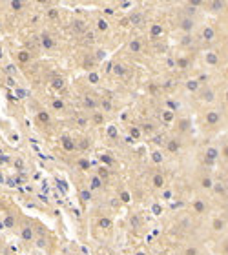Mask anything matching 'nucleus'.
Returning a JSON list of instances; mask_svg holds the SVG:
<instances>
[{"mask_svg":"<svg viewBox=\"0 0 228 255\" xmlns=\"http://www.w3.org/2000/svg\"><path fill=\"white\" fill-rule=\"evenodd\" d=\"M181 28L184 29V31H192V28H194V20L192 18H184L181 22Z\"/></svg>","mask_w":228,"mask_h":255,"instance_id":"9b49d317","label":"nucleus"},{"mask_svg":"<svg viewBox=\"0 0 228 255\" xmlns=\"http://www.w3.org/2000/svg\"><path fill=\"white\" fill-rule=\"evenodd\" d=\"M201 186H202V188H206V190L214 188V184H212V179H210V177H204V179L201 180Z\"/></svg>","mask_w":228,"mask_h":255,"instance_id":"6ab92c4d","label":"nucleus"},{"mask_svg":"<svg viewBox=\"0 0 228 255\" xmlns=\"http://www.w3.org/2000/svg\"><path fill=\"white\" fill-rule=\"evenodd\" d=\"M142 20H144V18H142L141 13H131V16H130V22H131V24H135V26H141Z\"/></svg>","mask_w":228,"mask_h":255,"instance_id":"9d476101","label":"nucleus"},{"mask_svg":"<svg viewBox=\"0 0 228 255\" xmlns=\"http://www.w3.org/2000/svg\"><path fill=\"white\" fill-rule=\"evenodd\" d=\"M186 87H188L190 91H197V87H199V82H197V80H188Z\"/></svg>","mask_w":228,"mask_h":255,"instance_id":"393cba45","label":"nucleus"},{"mask_svg":"<svg viewBox=\"0 0 228 255\" xmlns=\"http://www.w3.org/2000/svg\"><path fill=\"white\" fill-rule=\"evenodd\" d=\"M38 120H40V122H50V115L46 113V111H40V113H38Z\"/></svg>","mask_w":228,"mask_h":255,"instance_id":"a878e982","label":"nucleus"},{"mask_svg":"<svg viewBox=\"0 0 228 255\" xmlns=\"http://www.w3.org/2000/svg\"><path fill=\"white\" fill-rule=\"evenodd\" d=\"M102 160L106 162V164H111V159H110V157H106V155H102Z\"/></svg>","mask_w":228,"mask_h":255,"instance_id":"3c124183","label":"nucleus"},{"mask_svg":"<svg viewBox=\"0 0 228 255\" xmlns=\"http://www.w3.org/2000/svg\"><path fill=\"white\" fill-rule=\"evenodd\" d=\"M153 212H155V213H157V215H159V213H161V212H163V210H161V208H159V206H157V204H155V206H153Z\"/></svg>","mask_w":228,"mask_h":255,"instance_id":"603ef678","label":"nucleus"},{"mask_svg":"<svg viewBox=\"0 0 228 255\" xmlns=\"http://www.w3.org/2000/svg\"><path fill=\"white\" fill-rule=\"evenodd\" d=\"M18 60L20 62H29V53L28 51H20L18 53Z\"/></svg>","mask_w":228,"mask_h":255,"instance_id":"b1692460","label":"nucleus"},{"mask_svg":"<svg viewBox=\"0 0 228 255\" xmlns=\"http://www.w3.org/2000/svg\"><path fill=\"white\" fill-rule=\"evenodd\" d=\"M194 210H195V213H204V212H206V204H204L201 199H197L194 202Z\"/></svg>","mask_w":228,"mask_h":255,"instance_id":"0eeeda50","label":"nucleus"},{"mask_svg":"<svg viewBox=\"0 0 228 255\" xmlns=\"http://www.w3.org/2000/svg\"><path fill=\"white\" fill-rule=\"evenodd\" d=\"M186 255H197V250L195 248H188L186 250Z\"/></svg>","mask_w":228,"mask_h":255,"instance_id":"a18cd8bd","label":"nucleus"},{"mask_svg":"<svg viewBox=\"0 0 228 255\" xmlns=\"http://www.w3.org/2000/svg\"><path fill=\"white\" fill-rule=\"evenodd\" d=\"M206 62L210 66H215V64H219V57L215 53H206Z\"/></svg>","mask_w":228,"mask_h":255,"instance_id":"ddd939ff","label":"nucleus"},{"mask_svg":"<svg viewBox=\"0 0 228 255\" xmlns=\"http://www.w3.org/2000/svg\"><path fill=\"white\" fill-rule=\"evenodd\" d=\"M214 190H215L217 193H224V188L221 186V184H215V186H214Z\"/></svg>","mask_w":228,"mask_h":255,"instance_id":"79ce46f5","label":"nucleus"},{"mask_svg":"<svg viewBox=\"0 0 228 255\" xmlns=\"http://www.w3.org/2000/svg\"><path fill=\"white\" fill-rule=\"evenodd\" d=\"M108 175H110V173H108V170H106V168H100V170H99V173H97V177H100L102 180H106V179H108Z\"/></svg>","mask_w":228,"mask_h":255,"instance_id":"cd10ccee","label":"nucleus"},{"mask_svg":"<svg viewBox=\"0 0 228 255\" xmlns=\"http://www.w3.org/2000/svg\"><path fill=\"white\" fill-rule=\"evenodd\" d=\"M53 87H55V89H62V87H64V80H62L60 77H55V79H53Z\"/></svg>","mask_w":228,"mask_h":255,"instance_id":"5701e85b","label":"nucleus"},{"mask_svg":"<svg viewBox=\"0 0 228 255\" xmlns=\"http://www.w3.org/2000/svg\"><path fill=\"white\" fill-rule=\"evenodd\" d=\"M212 7L214 9H221L223 7V2H212Z\"/></svg>","mask_w":228,"mask_h":255,"instance_id":"c03bdc74","label":"nucleus"},{"mask_svg":"<svg viewBox=\"0 0 228 255\" xmlns=\"http://www.w3.org/2000/svg\"><path fill=\"white\" fill-rule=\"evenodd\" d=\"M4 228H6V226H4V222H0V230H4Z\"/></svg>","mask_w":228,"mask_h":255,"instance_id":"4d7b16f0","label":"nucleus"},{"mask_svg":"<svg viewBox=\"0 0 228 255\" xmlns=\"http://www.w3.org/2000/svg\"><path fill=\"white\" fill-rule=\"evenodd\" d=\"M121 200H122V202H130V200H131V195H130L128 191H122V193H121Z\"/></svg>","mask_w":228,"mask_h":255,"instance_id":"72a5a7b5","label":"nucleus"},{"mask_svg":"<svg viewBox=\"0 0 228 255\" xmlns=\"http://www.w3.org/2000/svg\"><path fill=\"white\" fill-rule=\"evenodd\" d=\"M130 49H131L133 53H139V51H141V42H139V40H131V42H130Z\"/></svg>","mask_w":228,"mask_h":255,"instance_id":"dca6fc26","label":"nucleus"},{"mask_svg":"<svg viewBox=\"0 0 228 255\" xmlns=\"http://www.w3.org/2000/svg\"><path fill=\"white\" fill-rule=\"evenodd\" d=\"M177 66H179L181 69H184V67H188V60H186V58H179V60H177Z\"/></svg>","mask_w":228,"mask_h":255,"instance_id":"c756f323","label":"nucleus"},{"mask_svg":"<svg viewBox=\"0 0 228 255\" xmlns=\"http://www.w3.org/2000/svg\"><path fill=\"white\" fill-rule=\"evenodd\" d=\"M201 99H202V100H206V102H212V100H214V91H212V89H206V91L202 93V97H201Z\"/></svg>","mask_w":228,"mask_h":255,"instance_id":"a211bd4d","label":"nucleus"},{"mask_svg":"<svg viewBox=\"0 0 228 255\" xmlns=\"http://www.w3.org/2000/svg\"><path fill=\"white\" fill-rule=\"evenodd\" d=\"M11 7H13V9H16V11H18V9H20V7H22V2H11Z\"/></svg>","mask_w":228,"mask_h":255,"instance_id":"37998d69","label":"nucleus"},{"mask_svg":"<svg viewBox=\"0 0 228 255\" xmlns=\"http://www.w3.org/2000/svg\"><path fill=\"white\" fill-rule=\"evenodd\" d=\"M86 124H88L86 119H79V126H86Z\"/></svg>","mask_w":228,"mask_h":255,"instance_id":"864d4df0","label":"nucleus"},{"mask_svg":"<svg viewBox=\"0 0 228 255\" xmlns=\"http://www.w3.org/2000/svg\"><path fill=\"white\" fill-rule=\"evenodd\" d=\"M202 38H204V40H208V42H210V40H214V38H215V31H214V28H210V26L204 28V29H202Z\"/></svg>","mask_w":228,"mask_h":255,"instance_id":"423d86ee","label":"nucleus"},{"mask_svg":"<svg viewBox=\"0 0 228 255\" xmlns=\"http://www.w3.org/2000/svg\"><path fill=\"white\" fill-rule=\"evenodd\" d=\"M152 184H153V188H163L164 186V179H163V175H153V179H152Z\"/></svg>","mask_w":228,"mask_h":255,"instance_id":"1a4fd4ad","label":"nucleus"},{"mask_svg":"<svg viewBox=\"0 0 228 255\" xmlns=\"http://www.w3.org/2000/svg\"><path fill=\"white\" fill-rule=\"evenodd\" d=\"M226 102H228V91H226Z\"/></svg>","mask_w":228,"mask_h":255,"instance_id":"bf43d9fd","label":"nucleus"},{"mask_svg":"<svg viewBox=\"0 0 228 255\" xmlns=\"http://www.w3.org/2000/svg\"><path fill=\"white\" fill-rule=\"evenodd\" d=\"M60 142H62V148H64L66 151H73V150H75V142L71 141L70 137H62Z\"/></svg>","mask_w":228,"mask_h":255,"instance_id":"7ed1b4c3","label":"nucleus"},{"mask_svg":"<svg viewBox=\"0 0 228 255\" xmlns=\"http://www.w3.org/2000/svg\"><path fill=\"white\" fill-rule=\"evenodd\" d=\"M113 71H115V75H124L126 73V67L122 64H115V66H113Z\"/></svg>","mask_w":228,"mask_h":255,"instance_id":"412c9836","label":"nucleus"},{"mask_svg":"<svg viewBox=\"0 0 228 255\" xmlns=\"http://www.w3.org/2000/svg\"><path fill=\"white\" fill-rule=\"evenodd\" d=\"M130 133H131V137H133V138H139V137H141V131L137 129V128H131V129H130Z\"/></svg>","mask_w":228,"mask_h":255,"instance_id":"58836bf2","label":"nucleus"},{"mask_svg":"<svg viewBox=\"0 0 228 255\" xmlns=\"http://www.w3.org/2000/svg\"><path fill=\"white\" fill-rule=\"evenodd\" d=\"M13 222H15V221H13V217H8V219H6V222H4V226H6V228H9V226H13Z\"/></svg>","mask_w":228,"mask_h":255,"instance_id":"a19ab883","label":"nucleus"},{"mask_svg":"<svg viewBox=\"0 0 228 255\" xmlns=\"http://www.w3.org/2000/svg\"><path fill=\"white\" fill-rule=\"evenodd\" d=\"M163 35V26L161 24H152V29H150V37L152 38H157Z\"/></svg>","mask_w":228,"mask_h":255,"instance_id":"39448f33","label":"nucleus"},{"mask_svg":"<svg viewBox=\"0 0 228 255\" xmlns=\"http://www.w3.org/2000/svg\"><path fill=\"white\" fill-rule=\"evenodd\" d=\"M137 255H146V253L144 251H137Z\"/></svg>","mask_w":228,"mask_h":255,"instance_id":"13d9d810","label":"nucleus"},{"mask_svg":"<svg viewBox=\"0 0 228 255\" xmlns=\"http://www.w3.org/2000/svg\"><path fill=\"white\" fill-rule=\"evenodd\" d=\"M73 29H75V31H84V29H86L84 22H82V20H75V22H73Z\"/></svg>","mask_w":228,"mask_h":255,"instance_id":"4be33fe9","label":"nucleus"},{"mask_svg":"<svg viewBox=\"0 0 228 255\" xmlns=\"http://www.w3.org/2000/svg\"><path fill=\"white\" fill-rule=\"evenodd\" d=\"M100 186H102V179L97 177V175H93V177H91V182H89V188L91 190H99Z\"/></svg>","mask_w":228,"mask_h":255,"instance_id":"6e6552de","label":"nucleus"},{"mask_svg":"<svg viewBox=\"0 0 228 255\" xmlns=\"http://www.w3.org/2000/svg\"><path fill=\"white\" fill-rule=\"evenodd\" d=\"M88 80H89L91 84H97V82H99V75H97V73H89V75H88Z\"/></svg>","mask_w":228,"mask_h":255,"instance_id":"c85d7f7f","label":"nucleus"},{"mask_svg":"<svg viewBox=\"0 0 228 255\" xmlns=\"http://www.w3.org/2000/svg\"><path fill=\"white\" fill-rule=\"evenodd\" d=\"M22 239H24V241H31L33 239V230L29 226H26L24 230H22Z\"/></svg>","mask_w":228,"mask_h":255,"instance_id":"f8f14e48","label":"nucleus"},{"mask_svg":"<svg viewBox=\"0 0 228 255\" xmlns=\"http://www.w3.org/2000/svg\"><path fill=\"white\" fill-rule=\"evenodd\" d=\"M80 197H82V200H89V199H91V193H89V191H82Z\"/></svg>","mask_w":228,"mask_h":255,"instance_id":"ea45409f","label":"nucleus"},{"mask_svg":"<svg viewBox=\"0 0 228 255\" xmlns=\"http://www.w3.org/2000/svg\"><path fill=\"white\" fill-rule=\"evenodd\" d=\"M48 15H50V18L57 20V18H58V9H55V7H53V9H50V11H48Z\"/></svg>","mask_w":228,"mask_h":255,"instance_id":"2f4dec72","label":"nucleus"},{"mask_svg":"<svg viewBox=\"0 0 228 255\" xmlns=\"http://www.w3.org/2000/svg\"><path fill=\"white\" fill-rule=\"evenodd\" d=\"M168 151H170V153L179 151V142H177V141H170V142H168Z\"/></svg>","mask_w":228,"mask_h":255,"instance_id":"aec40b11","label":"nucleus"},{"mask_svg":"<svg viewBox=\"0 0 228 255\" xmlns=\"http://www.w3.org/2000/svg\"><path fill=\"white\" fill-rule=\"evenodd\" d=\"M84 106L89 108V109H95V108H97V102L91 99V97H84Z\"/></svg>","mask_w":228,"mask_h":255,"instance_id":"4468645a","label":"nucleus"},{"mask_svg":"<svg viewBox=\"0 0 228 255\" xmlns=\"http://www.w3.org/2000/svg\"><path fill=\"white\" fill-rule=\"evenodd\" d=\"M40 42H42V46H44L46 49H51V48H55V40H53L50 35H42Z\"/></svg>","mask_w":228,"mask_h":255,"instance_id":"20e7f679","label":"nucleus"},{"mask_svg":"<svg viewBox=\"0 0 228 255\" xmlns=\"http://www.w3.org/2000/svg\"><path fill=\"white\" fill-rule=\"evenodd\" d=\"M97 29L99 31H108V22L104 18H99L97 20Z\"/></svg>","mask_w":228,"mask_h":255,"instance_id":"f3484780","label":"nucleus"},{"mask_svg":"<svg viewBox=\"0 0 228 255\" xmlns=\"http://www.w3.org/2000/svg\"><path fill=\"white\" fill-rule=\"evenodd\" d=\"M79 166H80L82 170H88V168H89V162H88L86 159H80V160H79Z\"/></svg>","mask_w":228,"mask_h":255,"instance_id":"f704fd0d","label":"nucleus"},{"mask_svg":"<svg viewBox=\"0 0 228 255\" xmlns=\"http://www.w3.org/2000/svg\"><path fill=\"white\" fill-rule=\"evenodd\" d=\"M190 42H192V37H190V35H186V37H184V40H182V44L186 46V44H190Z\"/></svg>","mask_w":228,"mask_h":255,"instance_id":"de8ad7c7","label":"nucleus"},{"mask_svg":"<svg viewBox=\"0 0 228 255\" xmlns=\"http://www.w3.org/2000/svg\"><path fill=\"white\" fill-rule=\"evenodd\" d=\"M108 135H110V137H117V128H115V126H110V128H108Z\"/></svg>","mask_w":228,"mask_h":255,"instance_id":"4c0bfd02","label":"nucleus"},{"mask_svg":"<svg viewBox=\"0 0 228 255\" xmlns=\"http://www.w3.org/2000/svg\"><path fill=\"white\" fill-rule=\"evenodd\" d=\"M163 117H164V120H166V122H172V120H173V113H172V111H164V113H163Z\"/></svg>","mask_w":228,"mask_h":255,"instance_id":"7c9ffc66","label":"nucleus"},{"mask_svg":"<svg viewBox=\"0 0 228 255\" xmlns=\"http://www.w3.org/2000/svg\"><path fill=\"white\" fill-rule=\"evenodd\" d=\"M86 38L91 42V40H93V33H86Z\"/></svg>","mask_w":228,"mask_h":255,"instance_id":"5fc2aeb1","label":"nucleus"},{"mask_svg":"<svg viewBox=\"0 0 228 255\" xmlns=\"http://www.w3.org/2000/svg\"><path fill=\"white\" fill-rule=\"evenodd\" d=\"M188 128V120H181V129H186Z\"/></svg>","mask_w":228,"mask_h":255,"instance_id":"09e8293b","label":"nucleus"},{"mask_svg":"<svg viewBox=\"0 0 228 255\" xmlns=\"http://www.w3.org/2000/svg\"><path fill=\"white\" fill-rule=\"evenodd\" d=\"M93 120H95V124H102L104 122V117L100 113H95V117H93Z\"/></svg>","mask_w":228,"mask_h":255,"instance_id":"e433bc0d","label":"nucleus"},{"mask_svg":"<svg viewBox=\"0 0 228 255\" xmlns=\"http://www.w3.org/2000/svg\"><path fill=\"white\" fill-rule=\"evenodd\" d=\"M97 58H104V49H99L97 51Z\"/></svg>","mask_w":228,"mask_h":255,"instance_id":"8fccbe9b","label":"nucleus"},{"mask_svg":"<svg viewBox=\"0 0 228 255\" xmlns=\"http://www.w3.org/2000/svg\"><path fill=\"white\" fill-rule=\"evenodd\" d=\"M217 157H219V150H217V148H208L206 151H204V160H206L208 164H210V162H214Z\"/></svg>","mask_w":228,"mask_h":255,"instance_id":"f03ea898","label":"nucleus"},{"mask_svg":"<svg viewBox=\"0 0 228 255\" xmlns=\"http://www.w3.org/2000/svg\"><path fill=\"white\" fill-rule=\"evenodd\" d=\"M212 226H214V230H215V231H221V230L224 228V221H223V219H214Z\"/></svg>","mask_w":228,"mask_h":255,"instance_id":"2eb2a0df","label":"nucleus"},{"mask_svg":"<svg viewBox=\"0 0 228 255\" xmlns=\"http://www.w3.org/2000/svg\"><path fill=\"white\" fill-rule=\"evenodd\" d=\"M99 224H100L102 228H110V226H111V221H110V219H100Z\"/></svg>","mask_w":228,"mask_h":255,"instance_id":"c9c22d12","label":"nucleus"},{"mask_svg":"<svg viewBox=\"0 0 228 255\" xmlns=\"http://www.w3.org/2000/svg\"><path fill=\"white\" fill-rule=\"evenodd\" d=\"M152 159H153V162H157V164H159V162H163V155L159 153V151H153L152 153Z\"/></svg>","mask_w":228,"mask_h":255,"instance_id":"bb28decb","label":"nucleus"},{"mask_svg":"<svg viewBox=\"0 0 228 255\" xmlns=\"http://www.w3.org/2000/svg\"><path fill=\"white\" fill-rule=\"evenodd\" d=\"M219 120H221L219 111L212 109V111H208V113H206V124H208V126H215V124H219Z\"/></svg>","mask_w":228,"mask_h":255,"instance_id":"f257e3e1","label":"nucleus"},{"mask_svg":"<svg viewBox=\"0 0 228 255\" xmlns=\"http://www.w3.org/2000/svg\"><path fill=\"white\" fill-rule=\"evenodd\" d=\"M53 108L55 109H64V102L60 99H57V100H53Z\"/></svg>","mask_w":228,"mask_h":255,"instance_id":"473e14b6","label":"nucleus"},{"mask_svg":"<svg viewBox=\"0 0 228 255\" xmlns=\"http://www.w3.org/2000/svg\"><path fill=\"white\" fill-rule=\"evenodd\" d=\"M37 244H38V246L42 248V246H44V239H38V241H37Z\"/></svg>","mask_w":228,"mask_h":255,"instance_id":"6e6d98bb","label":"nucleus"},{"mask_svg":"<svg viewBox=\"0 0 228 255\" xmlns=\"http://www.w3.org/2000/svg\"><path fill=\"white\" fill-rule=\"evenodd\" d=\"M221 155H223L224 159H228V146H224V148H223V151H221Z\"/></svg>","mask_w":228,"mask_h":255,"instance_id":"49530a36","label":"nucleus"}]
</instances>
